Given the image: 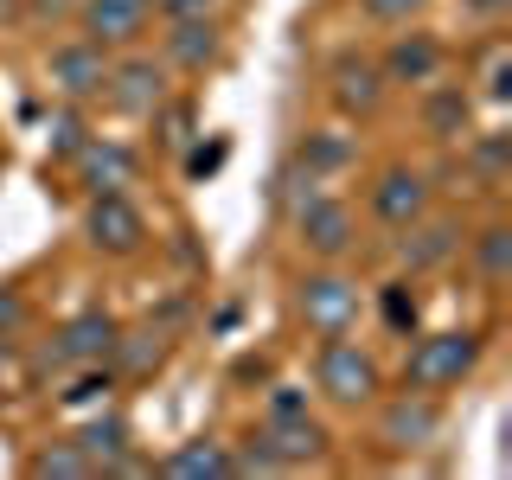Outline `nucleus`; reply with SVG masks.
<instances>
[{"mask_svg": "<svg viewBox=\"0 0 512 480\" xmlns=\"http://www.w3.org/2000/svg\"><path fill=\"white\" fill-rule=\"evenodd\" d=\"M314 384H320V397H327V404L365 410V404H378L384 372H378V359H372L359 340L327 333V340H320V352H314Z\"/></svg>", "mask_w": 512, "mask_h": 480, "instance_id": "nucleus-1", "label": "nucleus"}, {"mask_svg": "<svg viewBox=\"0 0 512 480\" xmlns=\"http://www.w3.org/2000/svg\"><path fill=\"white\" fill-rule=\"evenodd\" d=\"M410 359H404V384L410 391H429V397H442V391H455L461 378L480 365V333L468 327H455V333H410Z\"/></svg>", "mask_w": 512, "mask_h": 480, "instance_id": "nucleus-2", "label": "nucleus"}, {"mask_svg": "<svg viewBox=\"0 0 512 480\" xmlns=\"http://www.w3.org/2000/svg\"><path fill=\"white\" fill-rule=\"evenodd\" d=\"M295 308H301V320H308L320 340H327V333L359 327L365 295H359V282H352L346 269H314V276H301V288H295Z\"/></svg>", "mask_w": 512, "mask_h": 480, "instance_id": "nucleus-3", "label": "nucleus"}, {"mask_svg": "<svg viewBox=\"0 0 512 480\" xmlns=\"http://www.w3.org/2000/svg\"><path fill=\"white\" fill-rule=\"evenodd\" d=\"M295 237L320 263H340V256L359 244V218H352V205L333 199V192H308V199H295Z\"/></svg>", "mask_w": 512, "mask_h": 480, "instance_id": "nucleus-4", "label": "nucleus"}, {"mask_svg": "<svg viewBox=\"0 0 512 480\" xmlns=\"http://www.w3.org/2000/svg\"><path fill=\"white\" fill-rule=\"evenodd\" d=\"M84 237H90V250H103V256H141L148 250V218H141V205L128 199V192H90Z\"/></svg>", "mask_w": 512, "mask_h": 480, "instance_id": "nucleus-5", "label": "nucleus"}, {"mask_svg": "<svg viewBox=\"0 0 512 480\" xmlns=\"http://www.w3.org/2000/svg\"><path fill=\"white\" fill-rule=\"evenodd\" d=\"M442 436V404L429 391H397L378 404V442L391 448V455H416V448H429Z\"/></svg>", "mask_w": 512, "mask_h": 480, "instance_id": "nucleus-6", "label": "nucleus"}, {"mask_svg": "<svg viewBox=\"0 0 512 480\" xmlns=\"http://www.w3.org/2000/svg\"><path fill=\"white\" fill-rule=\"evenodd\" d=\"M109 109L116 116H154L160 103H167V58H148V52H128V58H109Z\"/></svg>", "mask_w": 512, "mask_h": 480, "instance_id": "nucleus-7", "label": "nucleus"}, {"mask_svg": "<svg viewBox=\"0 0 512 480\" xmlns=\"http://www.w3.org/2000/svg\"><path fill=\"white\" fill-rule=\"evenodd\" d=\"M116 340H122L116 314L84 308V314H71L52 333V346L39 352V365H45V372H52V365H103V359H116Z\"/></svg>", "mask_w": 512, "mask_h": 480, "instance_id": "nucleus-8", "label": "nucleus"}, {"mask_svg": "<svg viewBox=\"0 0 512 480\" xmlns=\"http://www.w3.org/2000/svg\"><path fill=\"white\" fill-rule=\"evenodd\" d=\"M365 205H372V218L384 224V231H404V224H416L429 212V173L423 167H378L372 173V192H365Z\"/></svg>", "mask_w": 512, "mask_h": 480, "instance_id": "nucleus-9", "label": "nucleus"}, {"mask_svg": "<svg viewBox=\"0 0 512 480\" xmlns=\"http://www.w3.org/2000/svg\"><path fill=\"white\" fill-rule=\"evenodd\" d=\"M45 77H52V90L64 103H90V96H103V84H109V45L64 39L58 52L45 58Z\"/></svg>", "mask_w": 512, "mask_h": 480, "instance_id": "nucleus-10", "label": "nucleus"}, {"mask_svg": "<svg viewBox=\"0 0 512 480\" xmlns=\"http://www.w3.org/2000/svg\"><path fill=\"white\" fill-rule=\"evenodd\" d=\"M384 90H391V84H384L378 58H365V52H340L327 64V96H333L340 116H378Z\"/></svg>", "mask_w": 512, "mask_h": 480, "instance_id": "nucleus-11", "label": "nucleus"}, {"mask_svg": "<svg viewBox=\"0 0 512 480\" xmlns=\"http://www.w3.org/2000/svg\"><path fill=\"white\" fill-rule=\"evenodd\" d=\"M71 167H77V180H84V192H128L141 180V154L122 148V141H109V135H90L84 148L71 154Z\"/></svg>", "mask_w": 512, "mask_h": 480, "instance_id": "nucleus-12", "label": "nucleus"}, {"mask_svg": "<svg viewBox=\"0 0 512 480\" xmlns=\"http://www.w3.org/2000/svg\"><path fill=\"white\" fill-rule=\"evenodd\" d=\"M461 244H468L461 218H436V212H423L416 224H404V237H397V263H404L410 276H423V269H442Z\"/></svg>", "mask_w": 512, "mask_h": 480, "instance_id": "nucleus-13", "label": "nucleus"}, {"mask_svg": "<svg viewBox=\"0 0 512 480\" xmlns=\"http://www.w3.org/2000/svg\"><path fill=\"white\" fill-rule=\"evenodd\" d=\"M154 20V0H77V26H84V39L96 45H135L141 32Z\"/></svg>", "mask_w": 512, "mask_h": 480, "instance_id": "nucleus-14", "label": "nucleus"}, {"mask_svg": "<svg viewBox=\"0 0 512 480\" xmlns=\"http://www.w3.org/2000/svg\"><path fill=\"white\" fill-rule=\"evenodd\" d=\"M218 13H186V20H167L160 32V58L167 71H212L218 64Z\"/></svg>", "mask_w": 512, "mask_h": 480, "instance_id": "nucleus-15", "label": "nucleus"}, {"mask_svg": "<svg viewBox=\"0 0 512 480\" xmlns=\"http://www.w3.org/2000/svg\"><path fill=\"white\" fill-rule=\"evenodd\" d=\"M442 64H448V52H442L436 32H397V39L384 45L378 71H384V84H436Z\"/></svg>", "mask_w": 512, "mask_h": 480, "instance_id": "nucleus-16", "label": "nucleus"}, {"mask_svg": "<svg viewBox=\"0 0 512 480\" xmlns=\"http://www.w3.org/2000/svg\"><path fill=\"white\" fill-rule=\"evenodd\" d=\"M263 442L276 448L282 474L288 468H308V461L327 455V429H320L314 416H276V423H263Z\"/></svg>", "mask_w": 512, "mask_h": 480, "instance_id": "nucleus-17", "label": "nucleus"}, {"mask_svg": "<svg viewBox=\"0 0 512 480\" xmlns=\"http://www.w3.org/2000/svg\"><path fill=\"white\" fill-rule=\"evenodd\" d=\"M468 122H474V96L461 90V84H423V128L436 141H461L468 135Z\"/></svg>", "mask_w": 512, "mask_h": 480, "instance_id": "nucleus-18", "label": "nucleus"}, {"mask_svg": "<svg viewBox=\"0 0 512 480\" xmlns=\"http://www.w3.org/2000/svg\"><path fill=\"white\" fill-rule=\"evenodd\" d=\"M160 474H167V480H212V474H231V442L192 436V442H180L167 461H160Z\"/></svg>", "mask_w": 512, "mask_h": 480, "instance_id": "nucleus-19", "label": "nucleus"}, {"mask_svg": "<svg viewBox=\"0 0 512 480\" xmlns=\"http://www.w3.org/2000/svg\"><path fill=\"white\" fill-rule=\"evenodd\" d=\"M71 442L96 461V474H116V461L128 455V448H135V429H128L122 416H96V423H84Z\"/></svg>", "mask_w": 512, "mask_h": 480, "instance_id": "nucleus-20", "label": "nucleus"}, {"mask_svg": "<svg viewBox=\"0 0 512 480\" xmlns=\"http://www.w3.org/2000/svg\"><path fill=\"white\" fill-rule=\"evenodd\" d=\"M352 154H359V148H352V135H333V128H314V135H308V141L295 148V167L308 173V180H327V173H346V167H352Z\"/></svg>", "mask_w": 512, "mask_h": 480, "instance_id": "nucleus-21", "label": "nucleus"}, {"mask_svg": "<svg viewBox=\"0 0 512 480\" xmlns=\"http://www.w3.org/2000/svg\"><path fill=\"white\" fill-rule=\"evenodd\" d=\"M468 244H474V269H480V282L500 288V282L512 276V224H506V218H500V224H480Z\"/></svg>", "mask_w": 512, "mask_h": 480, "instance_id": "nucleus-22", "label": "nucleus"}, {"mask_svg": "<svg viewBox=\"0 0 512 480\" xmlns=\"http://www.w3.org/2000/svg\"><path fill=\"white\" fill-rule=\"evenodd\" d=\"M378 320L397 333V340H410V333L423 327V295H416L410 282H384L378 288Z\"/></svg>", "mask_w": 512, "mask_h": 480, "instance_id": "nucleus-23", "label": "nucleus"}, {"mask_svg": "<svg viewBox=\"0 0 512 480\" xmlns=\"http://www.w3.org/2000/svg\"><path fill=\"white\" fill-rule=\"evenodd\" d=\"M461 141H468V167H474L487 186H500V180H506V167H512V135L487 128V135H461Z\"/></svg>", "mask_w": 512, "mask_h": 480, "instance_id": "nucleus-24", "label": "nucleus"}, {"mask_svg": "<svg viewBox=\"0 0 512 480\" xmlns=\"http://www.w3.org/2000/svg\"><path fill=\"white\" fill-rule=\"evenodd\" d=\"M32 474H39V480H90L96 461L77 442H52V448H39V455H32Z\"/></svg>", "mask_w": 512, "mask_h": 480, "instance_id": "nucleus-25", "label": "nucleus"}, {"mask_svg": "<svg viewBox=\"0 0 512 480\" xmlns=\"http://www.w3.org/2000/svg\"><path fill=\"white\" fill-rule=\"evenodd\" d=\"M84 141H90L84 103H58V109H52V128H45V148H52V160H71Z\"/></svg>", "mask_w": 512, "mask_h": 480, "instance_id": "nucleus-26", "label": "nucleus"}, {"mask_svg": "<svg viewBox=\"0 0 512 480\" xmlns=\"http://www.w3.org/2000/svg\"><path fill=\"white\" fill-rule=\"evenodd\" d=\"M109 391H116V372H109V365H77V378L64 384V404L71 410H90V404H109Z\"/></svg>", "mask_w": 512, "mask_h": 480, "instance_id": "nucleus-27", "label": "nucleus"}, {"mask_svg": "<svg viewBox=\"0 0 512 480\" xmlns=\"http://www.w3.org/2000/svg\"><path fill=\"white\" fill-rule=\"evenodd\" d=\"M148 122H154V141H160V148H173V154H180L186 141L199 135V122H192V103H173V96H167V103L154 109Z\"/></svg>", "mask_w": 512, "mask_h": 480, "instance_id": "nucleus-28", "label": "nucleus"}, {"mask_svg": "<svg viewBox=\"0 0 512 480\" xmlns=\"http://www.w3.org/2000/svg\"><path fill=\"white\" fill-rule=\"evenodd\" d=\"M180 154H186V180H192V186H205V180H212V173L224 167V160H231V141H224V135H212V141L192 135Z\"/></svg>", "mask_w": 512, "mask_h": 480, "instance_id": "nucleus-29", "label": "nucleus"}, {"mask_svg": "<svg viewBox=\"0 0 512 480\" xmlns=\"http://www.w3.org/2000/svg\"><path fill=\"white\" fill-rule=\"evenodd\" d=\"M231 474H282V461H276V448L263 442V429L250 436V448H231Z\"/></svg>", "mask_w": 512, "mask_h": 480, "instance_id": "nucleus-30", "label": "nucleus"}, {"mask_svg": "<svg viewBox=\"0 0 512 480\" xmlns=\"http://www.w3.org/2000/svg\"><path fill=\"white\" fill-rule=\"evenodd\" d=\"M480 90H487V103H506V96H512V52H506V45H493V52H487Z\"/></svg>", "mask_w": 512, "mask_h": 480, "instance_id": "nucleus-31", "label": "nucleus"}, {"mask_svg": "<svg viewBox=\"0 0 512 480\" xmlns=\"http://www.w3.org/2000/svg\"><path fill=\"white\" fill-rule=\"evenodd\" d=\"M416 7H423V0H359V13H365V20H378V26H410Z\"/></svg>", "mask_w": 512, "mask_h": 480, "instance_id": "nucleus-32", "label": "nucleus"}, {"mask_svg": "<svg viewBox=\"0 0 512 480\" xmlns=\"http://www.w3.org/2000/svg\"><path fill=\"white\" fill-rule=\"evenodd\" d=\"M276 416H308V391H301V384H276V391H269V416H263V423H276Z\"/></svg>", "mask_w": 512, "mask_h": 480, "instance_id": "nucleus-33", "label": "nucleus"}, {"mask_svg": "<svg viewBox=\"0 0 512 480\" xmlns=\"http://www.w3.org/2000/svg\"><path fill=\"white\" fill-rule=\"evenodd\" d=\"M20 327H26V301L13 288H0V340H13Z\"/></svg>", "mask_w": 512, "mask_h": 480, "instance_id": "nucleus-34", "label": "nucleus"}, {"mask_svg": "<svg viewBox=\"0 0 512 480\" xmlns=\"http://www.w3.org/2000/svg\"><path fill=\"white\" fill-rule=\"evenodd\" d=\"M160 13H167V20H186V13H212L218 0H154Z\"/></svg>", "mask_w": 512, "mask_h": 480, "instance_id": "nucleus-35", "label": "nucleus"}, {"mask_svg": "<svg viewBox=\"0 0 512 480\" xmlns=\"http://www.w3.org/2000/svg\"><path fill=\"white\" fill-rule=\"evenodd\" d=\"M468 7H474V13H506L512 0H468Z\"/></svg>", "mask_w": 512, "mask_h": 480, "instance_id": "nucleus-36", "label": "nucleus"}]
</instances>
